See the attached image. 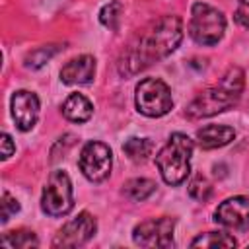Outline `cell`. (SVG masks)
Instances as JSON below:
<instances>
[{
  "instance_id": "6da1fadb",
  "label": "cell",
  "mask_w": 249,
  "mask_h": 249,
  "mask_svg": "<svg viewBox=\"0 0 249 249\" xmlns=\"http://www.w3.org/2000/svg\"><path fill=\"white\" fill-rule=\"evenodd\" d=\"M183 39V21L179 16L160 18L144 35L138 37L134 45L123 54L119 62V72L123 76H134L150 64L171 54Z\"/></svg>"
},
{
  "instance_id": "7a4b0ae2",
  "label": "cell",
  "mask_w": 249,
  "mask_h": 249,
  "mask_svg": "<svg viewBox=\"0 0 249 249\" xmlns=\"http://www.w3.org/2000/svg\"><path fill=\"white\" fill-rule=\"evenodd\" d=\"M245 86V74L241 68L231 66L218 84L202 89L187 107L189 119H206L218 115L237 103Z\"/></svg>"
},
{
  "instance_id": "3957f363",
  "label": "cell",
  "mask_w": 249,
  "mask_h": 249,
  "mask_svg": "<svg viewBox=\"0 0 249 249\" xmlns=\"http://www.w3.org/2000/svg\"><path fill=\"white\" fill-rule=\"evenodd\" d=\"M191 156H193V140L183 132H173L163 148L156 154V165L160 169L161 179L177 187L187 181L191 173Z\"/></svg>"
},
{
  "instance_id": "277c9868",
  "label": "cell",
  "mask_w": 249,
  "mask_h": 249,
  "mask_svg": "<svg viewBox=\"0 0 249 249\" xmlns=\"http://www.w3.org/2000/svg\"><path fill=\"white\" fill-rule=\"evenodd\" d=\"M226 31V16L206 4V2H195L191 8V21H189V35L195 43L212 47L216 45Z\"/></svg>"
},
{
  "instance_id": "5b68a950",
  "label": "cell",
  "mask_w": 249,
  "mask_h": 249,
  "mask_svg": "<svg viewBox=\"0 0 249 249\" xmlns=\"http://www.w3.org/2000/svg\"><path fill=\"white\" fill-rule=\"evenodd\" d=\"M134 103H136V109L146 117H152V119L163 117L173 107L171 89L160 78H144L136 86Z\"/></svg>"
},
{
  "instance_id": "8992f818",
  "label": "cell",
  "mask_w": 249,
  "mask_h": 249,
  "mask_svg": "<svg viewBox=\"0 0 249 249\" xmlns=\"http://www.w3.org/2000/svg\"><path fill=\"white\" fill-rule=\"evenodd\" d=\"M74 206V193H72V181L66 171L54 169L43 189L41 195V208L49 216H66Z\"/></svg>"
},
{
  "instance_id": "52a82bcc",
  "label": "cell",
  "mask_w": 249,
  "mask_h": 249,
  "mask_svg": "<svg viewBox=\"0 0 249 249\" xmlns=\"http://www.w3.org/2000/svg\"><path fill=\"white\" fill-rule=\"evenodd\" d=\"M78 165H80V171L84 173V177L89 179L91 183L105 181L109 177L111 165H113L111 148L103 142H97V140L88 142L80 152Z\"/></svg>"
},
{
  "instance_id": "ba28073f",
  "label": "cell",
  "mask_w": 249,
  "mask_h": 249,
  "mask_svg": "<svg viewBox=\"0 0 249 249\" xmlns=\"http://www.w3.org/2000/svg\"><path fill=\"white\" fill-rule=\"evenodd\" d=\"M175 220L169 216L150 218L134 226L132 239L140 247H171Z\"/></svg>"
},
{
  "instance_id": "9c48e42d",
  "label": "cell",
  "mask_w": 249,
  "mask_h": 249,
  "mask_svg": "<svg viewBox=\"0 0 249 249\" xmlns=\"http://www.w3.org/2000/svg\"><path fill=\"white\" fill-rule=\"evenodd\" d=\"M97 230V222L89 212H80L76 218L66 222L53 239L54 247H80L88 243Z\"/></svg>"
},
{
  "instance_id": "30bf717a",
  "label": "cell",
  "mask_w": 249,
  "mask_h": 249,
  "mask_svg": "<svg viewBox=\"0 0 249 249\" xmlns=\"http://www.w3.org/2000/svg\"><path fill=\"white\" fill-rule=\"evenodd\" d=\"M214 220L230 230L245 231L249 230V196H231L218 204Z\"/></svg>"
},
{
  "instance_id": "8fae6325",
  "label": "cell",
  "mask_w": 249,
  "mask_h": 249,
  "mask_svg": "<svg viewBox=\"0 0 249 249\" xmlns=\"http://www.w3.org/2000/svg\"><path fill=\"white\" fill-rule=\"evenodd\" d=\"M12 117L16 121V126L23 132L31 130L39 119V99L33 91L18 89L12 95Z\"/></svg>"
},
{
  "instance_id": "7c38bea8",
  "label": "cell",
  "mask_w": 249,
  "mask_h": 249,
  "mask_svg": "<svg viewBox=\"0 0 249 249\" xmlns=\"http://www.w3.org/2000/svg\"><path fill=\"white\" fill-rule=\"evenodd\" d=\"M95 76V58L91 54H80L68 60L60 68V80L66 86H82L89 84Z\"/></svg>"
},
{
  "instance_id": "4fadbf2b",
  "label": "cell",
  "mask_w": 249,
  "mask_h": 249,
  "mask_svg": "<svg viewBox=\"0 0 249 249\" xmlns=\"http://www.w3.org/2000/svg\"><path fill=\"white\" fill-rule=\"evenodd\" d=\"M235 138V130L228 124H206L196 130V142L202 150H214L230 144Z\"/></svg>"
},
{
  "instance_id": "5bb4252c",
  "label": "cell",
  "mask_w": 249,
  "mask_h": 249,
  "mask_svg": "<svg viewBox=\"0 0 249 249\" xmlns=\"http://www.w3.org/2000/svg\"><path fill=\"white\" fill-rule=\"evenodd\" d=\"M93 113V105L82 93H70L62 103V115L72 123H86Z\"/></svg>"
},
{
  "instance_id": "9a60e30c",
  "label": "cell",
  "mask_w": 249,
  "mask_h": 249,
  "mask_svg": "<svg viewBox=\"0 0 249 249\" xmlns=\"http://www.w3.org/2000/svg\"><path fill=\"white\" fill-rule=\"evenodd\" d=\"M154 191H156V183L152 179H146V177H134L123 185L124 196H128L130 200H136V202L146 200L150 195H154Z\"/></svg>"
},
{
  "instance_id": "2e32d148",
  "label": "cell",
  "mask_w": 249,
  "mask_h": 249,
  "mask_svg": "<svg viewBox=\"0 0 249 249\" xmlns=\"http://www.w3.org/2000/svg\"><path fill=\"white\" fill-rule=\"evenodd\" d=\"M152 150H154V144L148 138H136V136H132V138H128L123 144V152L128 156V160H132L136 163L146 161L152 156Z\"/></svg>"
},
{
  "instance_id": "e0dca14e",
  "label": "cell",
  "mask_w": 249,
  "mask_h": 249,
  "mask_svg": "<svg viewBox=\"0 0 249 249\" xmlns=\"http://www.w3.org/2000/svg\"><path fill=\"white\" fill-rule=\"evenodd\" d=\"M237 241L224 231H206L191 241V247H235Z\"/></svg>"
},
{
  "instance_id": "ac0fdd59",
  "label": "cell",
  "mask_w": 249,
  "mask_h": 249,
  "mask_svg": "<svg viewBox=\"0 0 249 249\" xmlns=\"http://www.w3.org/2000/svg\"><path fill=\"white\" fill-rule=\"evenodd\" d=\"M2 245L18 247V249H29V247H37L39 239L29 230H16V231H8L2 235Z\"/></svg>"
},
{
  "instance_id": "d6986e66",
  "label": "cell",
  "mask_w": 249,
  "mask_h": 249,
  "mask_svg": "<svg viewBox=\"0 0 249 249\" xmlns=\"http://www.w3.org/2000/svg\"><path fill=\"white\" fill-rule=\"evenodd\" d=\"M121 14H123V4L119 0H111L109 4H105L99 12V21L109 27V29H119V23H121Z\"/></svg>"
},
{
  "instance_id": "ffe728a7",
  "label": "cell",
  "mask_w": 249,
  "mask_h": 249,
  "mask_svg": "<svg viewBox=\"0 0 249 249\" xmlns=\"http://www.w3.org/2000/svg\"><path fill=\"white\" fill-rule=\"evenodd\" d=\"M60 51V47L56 45H47V47H39L35 51H31L27 56H25V66L27 68H41L45 62H49L56 53Z\"/></svg>"
},
{
  "instance_id": "44dd1931",
  "label": "cell",
  "mask_w": 249,
  "mask_h": 249,
  "mask_svg": "<svg viewBox=\"0 0 249 249\" xmlns=\"http://www.w3.org/2000/svg\"><path fill=\"white\" fill-rule=\"evenodd\" d=\"M189 195L195 198V200H206L210 195H212V185L210 181L204 177V175H196L191 179L189 183Z\"/></svg>"
},
{
  "instance_id": "7402d4cb",
  "label": "cell",
  "mask_w": 249,
  "mask_h": 249,
  "mask_svg": "<svg viewBox=\"0 0 249 249\" xmlns=\"http://www.w3.org/2000/svg\"><path fill=\"white\" fill-rule=\"evenodd\" d=\"M0 206H2V212H0V222H2V224H6V222L19 210V202H18L10 193H4V195H2Z\"/></svg>"
},
{
  "instance_id": "603a6c76",
  "label": "cell",
  "mask_w": 249,
  "mask_h": 249,
  "mask_svg": "<svg viewBox=\"0 0 249 249\" xmlns=\"http://www.w3.org/2000/svg\"><path fill=\"white\" fill-rule=\"evenodd\" d=\"M235 21L241 25V27H245V29H249V2H245V0H241L239 4H237V8H235Z\"/></svg>"
},
{
  "instance_id": "cb8c5ba5",
  "label": "cell",
  "mask_w": 249,
  "mask_h": 249,
  "mask_svg": "<svg viewBox=\"0 0 249 249\" xmlns=\"http://www.w3.org/2000/svg\"><path fill=\"white\" fill-rule=\"evenodd\" d=\"M16 152V146L12 142V136L8 132H2V160H8Z\"/></svg>"
}]
</instances>
